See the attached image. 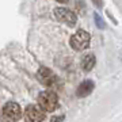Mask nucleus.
I'll return each mask as SVG.
<instances>
[{
	"label": "nucleus",
	"instance_id": "1",
	"mask_svg": "<svg viewBox=\"0 0 122 122\" xmlns=\"http://www.w3.org/2000/svg\"><path fill=\"white\" fill-rule=\"evenodd\" d=\"M38 106L39 109L45 111V113H53L58 106V96L53 90H48V91L41 92L38 95Z\"/></svg>",
	"mask_w": 122,
	"mask_h": 122
},
{
	"label": "nucleus",
	"instance_id": "2",
	"mask_svg": "<svg viewBox=\"0 0 122 122\" xmlns=\"http://www.w3.org/2000/svg\"><path fill=\"white\" fill-rule=\"evenodd\" d=\"M37 79L41 84H44L46 87L54 90L56 87L61 86V80L56 76V73H53V71H50L46 66H41L37 72Z\"/></svg>",
	"mask_w": 122,
	"mask_h": 122
},
{
	"label": "nucleus",
	"instance_id": "3",
	"mask_svg": "<svg viewBox=\"0 0 122 122\" xmlns=\"http://www.w3.org/2000/svg\"><path fill=\"white\" fill-rule=\"evenodd\" d=\"M90 44H91V35H90V33H87V31H84V30L76 31L69 38L71 48L77 50V52L86 50L90 46Z\"/></svg>",
	"mask_w": 122,
	"mask_h": 122
},
{
	"label": "nucleus",
	"instance_id": "4",
	"mask_svg": "<svg viewBox=\"0 0 122 122\" xmlns=\"http://www.w3.org/2000/svg\"><path fill=\"white\" fill-rule=\"evenodd\" d=\"M54 16L58 22L64 23L66 26L73 27L77 22V16L73 11H71L69 8H65V7H58V8L54 10Z\"/></svg>",
	"mask_w": 122,
	"mask_h": 122
},
{
	"label": "nucleus",
	"instance_id": "5",
	"mask_svg": "<svg viewBox=\"0 0 122 122\" xmlns=\"http://www.w3.org/2000/svg\"><path fill=\"white\" fill-rule=\"evenodd\" d=\"M3 117L5 122H18L22 117V109L15 102H8L3 107Z\"/></svg>",
	"mask_w": 122,
	"mask_h": 122
},
{
	"label": "nucleus",
	"instance_id": "6",
	"mask_svg": "<svg viewBox=\"0 0 122 122\" xmlns=\"http://www.w3.org/2000/svg\"><path fill=\"white\" fill-rule=\"evenodd\" d=\"M26 122H42L45 119V111L39 109V106L29 105L25 110Z\"/></svg>",
	"mask_w": 122,
	"mask_h": 122
},
{
	"label": "nucleus",
	"instance_id": "7",
	"mask_svg": "<svg viewBox=\"0 0 122 122\" xmlns=\"http://www.w3.org/2000/svg\"><path fill=\"white\" fill-rule=\"evenodd\" d=\"M94 88H95V83L92 81L91 79H88V80H84L83 83L80 84L77 87V91H76V95L79 98H86L94 91Z\"/></svg>",
	"mask_w": 122,
	"mask_h": 122
},
{
	"label": "nucleus",
	"instance_id": "8",
	"mask_svg": "<svg viewBox=\"0 0 122 122\" xmlns=\"http://www.w3.org/2000/svg\"><path fill=\"white\" fill-rule=\"evenodd\" d=\"M95 62H96L95 56H94L92 53H90V54L83 57V60H81V68H83V71H86V72H90V71L95 66Z\"/></svg>",
	"mask_w": 122,
	"mask_h": 122
},
{
	"label": "nucleus",
	"instance_id": "9",
	"mask_svg": "<svg viewBox=\"0 0 122 122\" xmlns=\"http://www.w3.org/2000/svg\"><path fill=\"white\" fill-rule=\"evenodd\" d=\"M94 20H95L98 29H100V30H103V29H105V26H106V25H105V20L102 19V16H100L98 12L94 14Z\"/></svg>",
	"mask_w": 122,
	"mask_h": 122
},
{
	"label": "nucleus",
	"instance_id": "10",
	"mask_svg": "<svg viewBox=\"0 0 122 122\" xmlns=\"http://www.w3.org/2000/svg\"><path fill=\"white\" fill-rule=\"evenodd\" d=\"M65 119V115H53L50 122H62Z\"/></svg>",
	"mask_w": 122,
	"mask_h": 122
},
{
	"label": "nucleus",
	"instance_id": "11",
	"mask_svg": "<svg viewBox=\"0 0 122 122\" xmlns=\"http://www.w3.org/2000/svg\"><path fill=\"white\" fill-rule=\"evenodd\" d=\"M92 3H94L96 7H102V5H103V0H92Z\"/></svg>",
	"mask_w": 122,
	"mask_h": 122
},
{
	"label": "nucleus",
	"instance_id": "12",
	"mask_svg": "<svg viewBox=\"0 0 122 122\" xmlns=\"http://www.w3.org/2000/svg\"><path fill=\"white\" fill-rule=\"evenodd\" d=\"M57 1H58V3H66L68 0H57Z\"/></svg>",
	"mask_w": 122,
	"mask_h": 122
}]
</instances>
